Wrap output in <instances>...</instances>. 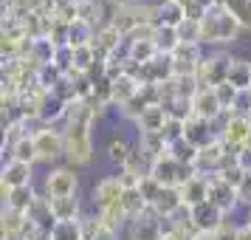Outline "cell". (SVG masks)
Wrapping results in <instances>:
<instances>
[{"label": "cell", "instance_id": "d6986e66", "mask_svg": "<svg viewBox=\"0 0 251 240\" xmlns=\"http://www.w3.org/2000/svg\"><path fill=\"white\" fill-rule=\"evenodd\" d=\"M28 220H31L40 232H51V229L57 226V217H54V212H51V201H48V195H37L34 206L28 209Z\"/></svg>", "mask_w": 251, "mask_h": 240}, {"label": "cell", "instance_id": "9c48e42d", "mask_svg": "<svg viewBox=\"0 0 251 240\" xmlns=\"http://www.w3.org/2000/svg\"><path fill=\"white\" fill-rule=\"evenodd\" d=\"M209 204H215L223 215H231L240 206L237 201V189L228 181H223L220 175H209Z\"/></svg>", "mask_w": 251, "mask_h": 240}, {"label": "cell", "instance_id": "7dc6e473", "mask_svg": "<svg viewBox=\"0 0 251 240\" xmlns=\"http://www.w3.org/2000/svg\"><path fill=\"white\" fill-rule=\"evenodd\" d=\"M93 240H119V232L110 229V226H102V229H99V235H96Z\"/></svg>", "mask_w": 251, "mask_h": 240}, {"label": "cell", "instance_id": "ba28073f", "mask_svg": "<svg viewBox=\"0 0 251 240\" xmlns=\"http://www.w3.org/2000/svg\"><path fill=\"white\" fill-rule=\"evenodd\" d=\"M203 51L201 46H189V43H181L172 54V71L175 77H198V68L203 62Z\"/></svg>", "mask_w": 251, "mask_h": 240}, {"label": "cell", "instance_id": "cb8c5ba5", "mask_svg": "<svg viewBox=\"0 0 251 240\" xmlns=\"http://www.w3.org/2000/svg\"><path fill=\"white\" fill-rule=\"evenodd\" d=\"M0 229H3V238H23L25 229H28V215H25V212H14V209H6V206H3Z\"/></svg>", "mask_w": 251, "mask_h": 240}, {"label": "cell", "instance_id": "2e32d148", "mask_svg": "<svg viewBox=\"0 0 251 240\" xmlns=\"http://www.w3.org/2000/svg\"><path fill=\"white\" fill-rule=\"evenodd\" d=\"M122 43H125V34H122V31H119L113 23H110V26H102V28H96V40H93V48H96L99 59L113 57L116 51L122 48Z\"/></svg>", "mask_w": 251, "mask_h": 240}, {"label": "cell", "instance_id": "44dd1931", "mask_svg": "<svg viewBox=\"0 0 251 240\" xmlns=\"http://www.w3.org/2000/svg\"><path fill=\"white\" fill-rule=\"evenodd\" d=\"M34 201H37L34 187H20V189H6L3 192V206L14 209V212H25L28 215V209L34 206Z\"/></svg>", "mask_w": 251, "mask_h": 240}, {"label": "cell", "instance_id": "277c9868", "mask_svg": "<svg viewBox=\"0 0 251 240\" xmlns=\"http://www.w3.org/2000/svg\"><path fill=\"white\" fill-rule=\"evenodd\" d=\"M79 189V175L74 172V167H54L46 172V181H43V195L48 198H68L76 195Z\"/></svg>", "mask_w": 251, "mask_h": 240}, {"label": "cell", "instance_id": "8d00e7d4", "mask_svg": "<svg viewBox=\"0 0 251 240\" xmlns=\"http://www.w3.org/2000/svg\"><path fill=\"white\" fill-rule=\"evenodd\" d=\"M130 144H127L125 138H110V141H107V147H104V156H107V161H110V164H116V167H119V170H122V167H125V161H127V156H130Z\"/></svg>", "mask_w": 251, "mask_h": 240}, {"label": "cell", "instance_id": "db71d44e", "mask_svg": "<svg viewBox=\"0 0 251 240\" xmlns=\"http://www.w3.org/2000/svg\"><path fill=\"white\" fill-rule=\"evenodd\" d=\"M246 147H249V150H251V136H249V144H246Z\"/></svg>", "mask_w": 251, "mask_h": 240}, {"label": "cell", "instance_id": "f546056e", "mask_svg": "<svg viewBox=\"0 0 251 240\" xmlns=\"http://www.w3.org/2000/svg\"><path fill=\"white\" fill-rule=\"evenodd\" d=\"M237 91H249L251 88V59H231V65H228V80Z\"/></svg>", "mask_w": 251, "mask_h": 240}, {"label": "cell", "instance_id": "4316f807", "mask_svg": "<svg viewBox=\"0 0 251 240\" xmlns=\"http://www.w3.org/2000/svg\"><path fill=\"white\" fill-rule=\"evenodd\" d=\"M51 201V212L57 220H79L82 217V206L76 195H68V198H48Z\"/></svg>", "mask_w": 251, "mask_h": 240}, {"label": "cell", "instance_id": "603a6c76", "mask_svg": "<svg viewBox=\"0 0 251 240\" xmlns=\"http://www.w3.org/2000/svg\"><path fill=\"white\" fill-rule=\"evenodd\" d=\"M54 54H57V43H51L48 37H34L25 57L31 59L37 68H43V65H54Z\"/></svg>", "mask_w": 251, "mask_h": 240}, {"label": "cell", "instance_id": "484cf974", "mask_svg": "<svg viewBox=\"0 0 251 240\" xmlns=\"http://www.w3.org/2000/svg\"><path fill=\"white\" fill-rule=\"evenodd\" d=\"M181 206H183L181 189H172V187H164V189H161V195L155 198V204H152V209H155V212H158V215L164 217V220H167V217H172L175 212H178V209H181Z\"/></svg>", "mask_w": 251, "mask_h": 240}, {"label": "cell", "instance_id": "4dcf8cb0", "mask_svg": "<svg viewBox=\"0 0 251 240\" xmlns=\"http://www.w3.org/2000/svg\"><path fill=\"white\" fill-rule=\"evenodd\" d=\"M9 156L14 161H23V164H37V144H34V133H28V136L17 138L12 147H9Z\"/></svg>", "mask_w": 251, "mask_h": 240}, {"label": "cell", "instance_id": "b9f144b4", "mask_svg": "<svg viewBox=\"0 0 251 240\" xmlns=\"http://www.w3.org/2000/svg\"><path fill=\"white\" fill-rule=\"evenodd\" d=\"M217 93V102H220V107H223V113H231V107H234V102H237V88L231 85V82H223V85H217L215 88Z\"/></svg>", "mask_w": 251, "mask_h": 240}, {"label": "cell", "instance_id": "5b68a950", "mask_svg": "<svg viewBox=\"0 0 251 240\" xmlns=\"http://www.w3.org/2000/svg\"><path fill=\"white\" fill-rule=\"evenodd\" d=\"M249 136H251V116L226 113V122L220 125V141L231 153H237V150H243L249 144Z\"/></svg>", "mask_w": 251, "mask_h": 240}, {"label": "cell", "instance_id": "f5cc1de1", "mask_svg": "<svg viewBox=\"0 0 251 240\" xmlns=\"http://www.w3.org/2000/svg\"><path fill=\"white\" fill-rule=\"evenodd\" d=\"M226 3H228V0H217V6H226Z\"/></svg>", "mask_w": 251, "mask_h": 240}, {"label": "cell", "instance_id": "7c38bea8", "mask_svg": "<svg viewBox=\"0 0 251 240\" xmlns=\"http://www.w3.org/2000/svg\"><path fill=\"white\" fill-rule=\"evenodd\" d=\"M183 138H186L189 144H195L198 150H203V147H209L212 141H217V138H220V130H215V122H206V119L192 116V119L186 122Z\"/></svg>", "mask_w": 251, "mask_h": 240}, {"label": "cell", "instance_id": "ac0fdd59", "mask_svg": "<svg viewBox=\"0 0 251 240\" xmlns=\"http://www.w3.org/2000/svg\"><path fill=\"white\" fill-rule=\"evenodd\" d=\"M68 102H62L59 96L54 93H46V99L40 105V125H51L57 127V122H65V116H68Z\"/></svg>", "mask_w": 251, "mask_h": 240}, {"label": "cell", "instance_id": "7a4b0ae2", "mask_svg": "<svg viewBox=\"0 0 251 240\" xmlns=\"http://www.w3.org/2000/svg\"><path fill=\"white\" fill-rule=\"evenodd\" d=\"M195 172H198L195 167H186V164H181V161H175L170 153L150 164V175H152L161 187H172V189H181Z\"/></svg>", "mask_w": 251, "mask_h": 240}, {"label": "cell", "instance_id": "d4e9b609", "mask_svg": "<svg viewBox=\"0 0 251 240\" xmlns=\"http://www.w3.org/2000/svg\"><path fill=\"white\" fill-rule=\"evenodd\" d=\"M170 122V113L161 107V105H152L144 110V116L138 119V133H164V127Z\"/></svg>", "mask_w": 251, "mask_h": 240}, {"label": "cell", "instance_id": "52a82bcc", "mask_svg": "<svg viewBox=\"0 0 251 240\" xmlns=\"http://www.w3.org/2000/svg\"><path fill=\"white\" fill-rule=\"evenodd\" d=\"M228 65H231V57H223V54H206L201 68H198V82L203 88H217L228 80Z\"/></svg>", "mask_w": 251, "mask_h": 240}, {"label": "cell", "instance_id": "9a60e30c", "mask_svg": "<svg viewBox=\"0 0 251 240\" xmlns=\"http://www.w3.org/2000/svg\"><path fill=\"white\" fill-rule=\"evenodd\" d=\"M228 147L217 138V141H212L209 147H203L201 153H198V164H195V170L201 172V175H215L217 170H220V164H223V159H226Z\"/></svg>", "mask_w": 251, "mask_h": 240}, {"label": "cell", "instance_id": "7402d4cb", "mask_svg": "<svg viewBox=\"0 0 251 240\" xmlns=\"http://www.w3.org/2000/svg\"><path fill=\"white\" fill-rule=\"evenodd\" d=\"M150 161L161 159V156H167L170 153V141L164 138V133H138V144H136Z\"/></svg>", "mask_w": 251, "mask_h": 240}, {"label": "cell", "instance_id": "816d5d0a", "mask_svg": "<svg viewBox=\"0 0 251 240\" xmlns=\"http://www.w3.org/2000/svg\"><path fill=\"white\" fill-rule=\"evenodd\" d=\"M246 226H251V209H249V215H246Z\"/></svg>", "mask_w": 251, "mask_h": 240}, {"label": "cell", "instance_id": "4fadbf2b", "mask_svg": "<svg viewBox=\"0 0 251 240\" xmlns=\"http://www.w3.org/2000/svg\"><path fill=\"white\" fill-rule=\"evenodd\" d=\"M226 223V215L217 209L215 204H201V206H192V226L195 232H217V229Z\"/></svg>", "mask_w": 251, "mask_h": 240}, {"label": "cell", "instance_id": "e0dca14e", "mask_svg": "<svg viewBox=\"0 0 251 240\" xmlns=\"http://www.w3.org/2000/svg\"><path fill=\"white\" fill-rule=\"evenodd\" d=\"M181 198H183V206H201L209 201V175H201L195 172L189 181L181 187Z\"/></svg>", "mask_w": 251, "mask_h": 240}, {"label": "cell", "instance_id": "c3c4849f", "mask_svg": "<svg viewBox=\"0 0 251 240\" xmlns=\"http://www.w3.org/2000/svg\"><path fill=\"white\" fill-rule=\"evenodd\" d=\"M237 240H251V226H237Z\"/></svg>", "mask_w": 251, "mask_h": 240}, {"label": "cell", "instance_id": "60d3db41", "mask_svg": "<svg viewBox=\"0 0 251 240\" xmlns=\"http://www.w3.org/2000/svg\"><path fill=\"white\" fill-rule=\"evenodd\" d=\"M226 9L234 14V20L240 23L243 31H251V0H228Z\"/></svg>", "mask_w": 251, "mask_h": 240}, {"label": "cell", "instance_id": "30bf717a", "mask_svg": "<svg viewBox=\"0 0 251 240\" xmlns=\"http://www.w3.org/2000/svg\"><path fill=\"white\" fill-rule=\"evenodd\" d=\"M31 175H34L31 164L9 159L3 164V170H0V187H3V192L6 189H20V187H31Z\"/></svg>", "mask_w": 251, "mask_h": 240}, {"label": "cell", "instance_id": "8fae6325", "mask_svg": "<svg viewBox=\"0 0 251 240\" xmlns=\"http://www.w3.org/2000/svg\"><path fill=\"white\" fill-rule=\"evenodd\" d=\"M122 195H125V184L119 181V175H104L102 181H96V187H93V206H96V212L119 204Z\"/></svg>", "mask_w": 251, "mask_h": 240}, {"label": "cell", "instance_id": "f35d334b", "mask_svg": "<svg viewBox=\"0 0 251 240\" xmlns=\"http://www.w3.org/2000/svg\"><path fill=\"white\" fill-rule=\"evenodd\" d=\"M62 77H65V74H62L57 65H43V68H37V85H40L46 93L54 91L59 82H62Z\"/></svg>", "mask_w": 251, "mask_h": 240}, {"label": "cell", "instance_id": "836d02e7", "mask_svg": "<svg viewBox=\"0 0 251 240\" xmlns=\"http://www.w3.org/2000/svg\"><path fill=\"white\" fill-rule=\"evenodd\" d=\"M198 153H201V150L195 147V144H189L186 138H178V141L170 144V156L175 161L186 164V167H195V164H198Z\"/></svg>", "mask_w": 251, "mask_h": 240}, {"label": "cell", "instance_id": "74e56055", "mask_svg": "<svg viewBox=\"0 0 251 240\" xmlns=\"http://www.w3.org/2000/svg\"><path fill=\"white\" fill-rule=\"evenodd\" d=\"M51 240H85L79 220H57V226L51 229Z\"/></svg>", "mask_w": 251, "mask_h": 240}, {"label": "cell", "instance_id": "d590c367", "mask_svg": "<svg viewBox=\"0 0 251 240\" xmlns=\"http://www.w3.org/2000/svg\"><path fill=\"white\" fill-rule=\"evenodd\" d=\"M155 46H158V54H167L172 57L175 54V48L181 46V40H178V31L175 28H164V26H155Z\"/></svg>", "mask_w": 251, "mask_h": 240}, {"label": "cell", "instance_id": "d6a6232c", "mask_svg": "<svg viewBox=\"0 0 251 240\" xmlns=\"http://www.w3.org/2000/svg\"><path fill=\"white\" fill-rule=\"evenodd\" d=\"M161 107L170 113V119H178V122H189L195 116L192 110V99H183V96H175V99H167L161 102Z\"/></svg>", "mask_w": 251, "mask_h": 240}, {"label": "cell", "instance_id": "3957f363", "mask_svg": "<svg viewBox=\"0 0 251 240\" xmlns=\"http://www.w3.org/2000/svg\"><path fill=\"white\" fill-rule=\"evenodd\" d=\"M34 144H37V161H57L65 156V136L59 127H51V125H43L34 130Z\"/></svg>", "mask_w": 251, "mask_h": 240}, {"label": "cell", "instance_id": "bcb514c9", "mask_svg": "<svg viewBox=\"0 0 251 240\" xmlns=\"http://www.w3.org/2000/svg\"><path fill=\"white\" fill-rule=\"evenodd\" d=\"M237 164H240L246 172H251V150H249V147L237 150Z\"/></svg>", "mask_w": 251, "mask_h": 240}, {"label": "cell", "instance_id": "ffe728a7", "mask_svg": "<svg viewBox=\"0 0 251 240\" xmlns=\"http://www.w3.org/2000/svg\"><path fill=\"white\" fill-rule=\"evenodd\" d=\"M155 6H158V23L155 26L178 28V26L186 20V9H183L181 0H161V3H155Z\"/></svg>", "mask_w": 251, "mask_h": 240}, {"label": "cell", "instance_id": "e575fe53", "mask_svg": "<svg viewBox=\"0 0 251 240\" xmlns=\"http://www.w3.org/2000/svg\"><path fill=\"white\" fill-rule=\"evenodd\" d=\"M122 209H125L127 217L133 220V217L144 215V212L150 209V204L141 198V192H138L136 187H133V189H125V195H122Z\"/></svg>", "mask_w": 251, "mask_h": 240}, {"label": "cell", "instance_id": "8992f818", "mask_svg": "<svg viewBox=\"0 0 251 240\" xmlns=\"http://www.w3.org/2000/svg\"><path fill=\"white\" fill-rule=\"evenodd\" d=\"M164 238V217L150 206L144 215L127 223V240H161Z\"/></svg>", "mask_w": 251, "mask_h": 240}, {"label": "cell", "instance_id": "83f0119b", "mask_svg": "<svg viewBox=\"0 0 251 240\" xmlns=\"http://www.w3.org/2000/svg\"><path fill=\"white\" fill-rule=\"evenodd\" d=\"M93 40H96V26L85 23V20H74L68 26V46L71 48L93 46Z\"/></svg>", "mask_w": 251, "mask_h": 240}, {"label": "cell", "instance_id": "1f68e13d", "mask_svg": "<svg viewBox=\"0 0 251 240\" xmlns=\"http://www.w3.org/2000/svg\"><path fill=\"white\" fill-rule=\"evenodd\" d=\"M127 48H130V59L138 62V65H147V62L158 57L155 40H133V43H127Z\"/></svg>", "mask_w": 251, "mask_h": 240}, {"label": "cell", "instance_id": "6da1fadb", "mask_svg": "<svg viewBox=\"0 0 251 240\" xmlns=\"http://www.w3.org/2000/svg\"><path fill=\"white\" fill-rule=\"evenodd\" d=\"M240 23L234 20V14L228 12L226 6H215L209 9L206 17L201 20V37L203 46H228L240 37Z\"/></svg>", "mask_w": 251, "mask_h": 240}, {"label": "cell", "instance_id": "5bb4252c", "mask_svg": "<svg viewBox=\"0 0 251 240\" xmlns=\"http://www.w3.org/2000/svg\"><path fill=\"white\" fill-rule=\"evenodd\" d=\"M192 110H195V116H198V119H206V122H217V119L223 116V107H220V102H217L215 88H201V91L195 93Z\"/></svg>", "mask_w": 251, "mask_h": 240}, {"label": "cell", "instance_id": "ee69618b", "mask_svg": "<svg viewBox=\"0 0 251 240\" xmlns=\"http://www.w3.org/2000/svg\"><path fill=\"white\" fill-rule=\"evenodd\" d=\"M231 113L251 116V88H249V91H240L237 93V102H234V107H231Z\"/></svg>", "mask_w": 251, "mask_h": 240}, {"label": "cell", "instance_id": "7bdbcfd3", "mask_svg": "<svg viewBox=\"0 0 251 240\" xmlns=\"http://www.w3.org/2000/svg\"><path fill=\"white\" fill-rule=\"evenodd\" d=\"M136 189L141 192V198H144V201H147V204L152 206V204H155V198L161 195V189H164V187H161V184L155 181L152 175H144V178L138 181V187H136Z\"/></svg>", "mask_w": 251, "mask_h": 240}, {"label": "cell", "instance_id": "ab89813d", "mask_svg": "<svg viewBox=\"0 0 251 240\" xmlns=\"http://www.w3.org/2000/svg\"><path fill=\"white\" fill-rule=\"evenodd\" d=\"M175 31H178V40H181V43H189V46H203V37H201V20H189V17H186Z\"/></svg>", "mask_w": 251, "mask_h": 240}, {"label": "cell", "instance_id": "f6af8a7d", "mask_svg": "<svg viewBox=\"0 0 251 240\" xmlns=\"http://www.w3.org/2000/svg\"><path fill=\"white\" fill-rule=\"evenodd\" d=\"M237 201H240V206H249L251 209V172L246 175V181L237 187Z\"/></svg>", "mask_w": 251, "mask_h": 240}, {"label": "cell", "instance_id": "f907efd6", "mask_svg": "<svg viewBox=\"0 0 251 240\" xmlns=\"http://www.w3.org/2000/svg\"><path fill=\"white\" fill-rule=\"evenodd\" d=\"M192 240H217V235H215V232H198Z\"/></svg>", "mask_w": 251, "mask_h": 240}, {"label": "cell", "instance_id": "681fc988", "mask_svg": "<svg viewBox=\"0 0 251 240\" xmlns=\"http://www.w3.org/2000/svg\"><path fill=\"white\" fill-rule=\"evenodd\" d=\"M107 6H113V9H122V6H130V3H136V0H104Z\"/></svg>", "mask_w": 251, "mask_h": 240}, {"label": "cell", "instance_id": "f1b7e54d", "mask_svg": "<svg viewBox=\"0 0 251 240\" xmlns=\"http://www.w3.org/2000/svg\"><path fill=\"white\" fill-rule=\"evenodd\" d=\"M141 91V82L136 80V77H127V74H122L119 80H113V105H127L136 93Z\"/></svg>", "mask_w": 251, "mask_h": 240}]
</instances>
